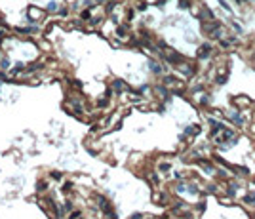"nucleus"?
<instances>
[{"mask_svg":"<svg viewBox=\"0 0 255 219\" xmlns=\"http://www.w3.org/2000/svg\"><path fill=\"white\" fill-rule=\"evenodd\" d=\"M198 132H200L198 126H189V128H187V133H191V135H196Z\"/></svg>","mask_w":255,"mask_h":219,"instance_id":"nucleus-2","label":"nucleus"},{"mask_svg":"<svg viewBox=\"0 0 255 219\" xmlns=\"http://www.w3.org/2000/svg\"><path fill=\"white\" fill-rule=\"evenodd\" d=\"M210 51H211L210 46H204V48H200V57H208V55H210Z\"/></svg>","mask_w":255,"mask_h":219,"instance_id":"nucleus-1","label":"nucleus"}]
</instances>
